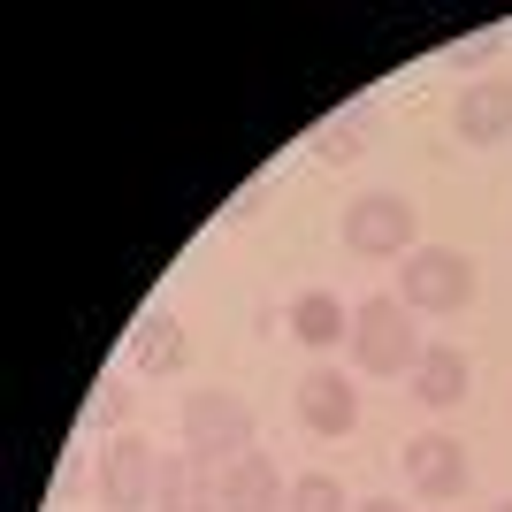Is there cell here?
<instances>
[{"mask_svg": "<svg viewBox=\"0 0 512 512\" xmlns=\"http://www.w3.org/2000/svg\"><path fill=\"white\" fill-rule=\"evenodd\" d=\"M344 344H352V367H360V375H413L421 352H428V337H421V321H413L406 299L352 306V337Z\"/></svg>", "mask_w": 512, "mask_h": 512, "instance_id": "1", "label": "cell"}, {"mask_svg": "<svg viewBox=\"0 0 512 512\" xmlns=\"http://www.w3.org/2000/svg\"><path fill=\"white\" fill-rule=\"evenodd\" d=\"M344 245L360 260H406V253H421V214L398 192H360L344 207Z\"/></svg>", "mask_w": 512, "mask_h": 512, "instance_id": "2", "label": "cell"}, {"mask_svg": "<svg viewBox=\"0 0 512 512\" xmlns=\"http://www.w3.org/2000/svg\"><path fill=\"white\" fill-rule=\"evenodd\" d=\"M176 428H184L192 459H245L253 451V406L237 390H192L184 413H176Z\"/></svg>", "mask_w": 512, "mask_h": 512, "instance_id": "3", "label": "cell"}, {"mask_svg": "<svg viewBox=\"0 0 512 512\" xmlns=\"http://www.w3.org/2000/svg\"><path fill=\"white\" fill-rule=\"evenodd\" d=\"M398 299L413 314H459V306H474V260L451 253V245H421L398 268Z\"/></svg>", "mask_w": 512, "mask_h": 512, "instance_id": "4", "label": "cell"}, {"mask_svg": "<svg viewBox=\"0 0 512 512\" xmlns=\"http://www.w3.org/2000/svg\"><path fill=\"white\" fill-rule=\"evenodd\" d=\"M153 497H161V451L123 428V436L100 451V505L107 512H146Z\"/></svg>", "mask_w": 512, "mask_h": 512, "instance_id": "5", "label": "cell"}, {"mask_svg": "<svg viewBox=\"0 0 512 512\" xmlns=\"http://www.w3.org/2000/svg\"><path fill=\"white\" fill-rule=\"evenodd\" d=\"M406 482H413V497H428V505H451V497L474 482L467 444H459V436H444V428L413 436V444H406Z\"/></svg>", "mask_w": 512, "mask_h": 512, "instance_id": "6", "label": "cell"}, {"mask_svg": "<svg viewBox=\"0 0 512 512\" xmlns=\"http://www.w3.org/2000/svg\"><path fill=\"white\" fill-rule=\"evenodd\" d=\"M299 421L314 428V436H352V428H360V390L344 383L337 367H314L299 383Z\"/></svg>", "mask_w": 512, "mask_h": 512, "instance_id": "7", "label": "cell"}, {"mask_svg": "<svg viewBox=\"0 0 512 512\" xmlns=\"http://www.w3.org/2000/svg\"><path fill=\"white\" fill-rule=\"evenodd\" d=\"M451 130H459L467 146H497V138L512 130V77H482L474 92H459Z\"/></svg>", "mask_w": 512, "mask_h": 512, "instance_id": "8", "label": "cell"}, {"mask_svg": "<svg viewBox=\"0 0 512 512\" xmlns=\"http://www.w3.org/2000/svg\"><path fill=\"white\" fill-rule=\"evenodd\" d=\"M291 505V482L276 474V459H230V474H222V512H283Z\"/></svg>", "mask_w": 512, "mask_h": 512, "instance_id": "9", "label": "cell"}, {"mask_svg": "<svg viewBox=\"0 0 512 512\" xmlns=\"http://www.w3.org/2000/svg\"><path fill=\"white\" fill-rule=\"evenodd\" d=\"M467 383H474V367H467L459 344H428L421 367H413V398H421L428 413H451L459 398H467Z\"/></svg>", "mask_w": 512, "mask_h": 512, "instance_id": "10", "label": "cell"}, {"mask_svg": "<svg viewBox=\"0 0 512 512\" xmlns=\"http://www.w3.org/2000/svg\"><path fill=\"white\" fill-rule=\"evenodd\" d=\"M222 505V482H214L207 459H161V497H153V512H214Z\"/></svg>", "mask_w": 512, "mask_h": 512, "instance_id": "11", "label": "cell"}, {"mask_svg": "<svg viewBox=\"0 0 512 512\" xmlns=\"http://www.w3.org/2000/svg\"><path fill=\"white\" fill-rule=\"evenodd\" d=\"M184 352H192V344H184V321H176L169 306H153V314L130 329V360L146 367V375H176Z\"/></svg>", "mask_w": 512, "mask_h": 512, "instance_id": "12", "label": "cell"}, {"mask_svg": "<svg viewBox=\"0 0 512 512\" xmlns=\"http://www.w3.org/2000/svg\"><path fill=\"white\" fill-rule=\"evenodd\" d=\"M291 337H299L306 352H329L337 337H352V306H337L329 291H299V299H291Z\"/></svg>", "mask_w": 512, "mask_h": 512, "instance_id": "13", "label": "cell"}, {"mask_svg": "<svg viewBox=\"0 0 512 512\" xmlns=\"http://www.w3.org/2000/svg\"><path fill=\"white\" fill-rule=\"evenodd\" d=\"M367 130H375V107H344V115H329V130H321V146H329V161H360Z\"/></svg>", "mask_w": 512, "mask_h": 512, "instance_id": "14", "label": "cell"}, {"mask_svg": "<svg viewBox=\"0 0 512 512\" xmlns=\"http://www.w3.org/2000/svg\"><path fill=\"white\" fill-rule=\"evenodd\" d=\"M283 512H352V497L337 490V474H299L291 482V505Z\"/></svg>", "mask_w": 512, "mask_h": 512, "instance_id": "15", "label": "cell"}, {"mask_svg": "<svg viewBox=\"0 0 512 512\" xmlns=\"http://www.w3.org/2000/svg\"><path fill=\"white\" fill-rule=\"evenodd\" d=\"M92 413H100L115 436H123V421H130V390H123V375H107L100 383V398H92Z\"/></svg>", "mask_w": 512, "mask_h": 512, "instance_id": "16", "label": "cell"}, {"mask_svg": "<svg viewBox=\"0 0 512 512\" xmlns=\"http://www.w3.org/2000/svg\"><path fill=\"white\" fill-rule=\"evenodd\" d=\"M497 46H505V31H474V39H459V46H451V62H459V69H482V62L497 54Z\"/></svg>", "mask_w": 512, "mask_h": 512, "instance_id": "17", "label": "cell"}, {"mask_svg": "<svg viewBox=\"0 0 512 512\" xmlns=\"http://www.w3.org/2000/svg\"><path fill=\"white\" fill-rule=\"evenodd\" d=\"M352 512H398V497H367V505H352Z\"/></svg>", "mask_w": 512, "mask_h": 512, "instance_id": "18", "label": "cell"}, {"mask_svg": "<svg viewBox=\"0 0 512 512\" xmlns=\"http://www.w3.org/2000/svg\"><path fill=\"white\" fill-rule=\"evenodd\" d=\"M497 512H512V497H505V505H497Z\"/></svg>", "mask_w": 512, "mask_h": 512, "instance_id": "19", "label": "cell"}]
</instances>
